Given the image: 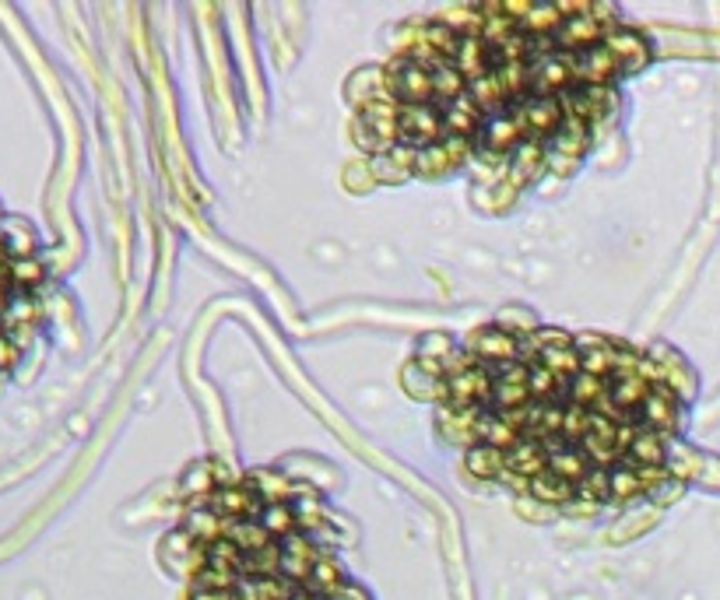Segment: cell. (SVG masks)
I'll return each mask as SVG.
<instances>
[{
	"label": "cell",
	"instance_id": "3",
	"mask_svg": "<svg viewBox=\"0 0 720 600\" xmlns=\"http://www.w3.org/2000/svg\"><path fill=\"white\" fill-rule=\"evenodd\" d=\"M615 78H619V64H615L612 50L605 43L576 53V85L612 88Z\"/></svg>",
	"mask_w": 720,
	"mask_h": 600
},
{
	"label": "cell",
	"instance_id": "2",
	"mask_svg": "<svg viewBox=\"0 0 720 600\" xmlns=\"http://www.w3.org/2000/svg\"><path fill=\"white\" fill-rule=\"evenodd\" d=\"M320 555H324V551L306 537V530H296V534L281 537V576L303 586L306 579H310V572Z\"/></svg>",
	"mask_w": 720,
	"mask_h": 600
},
{
	"label": "cell",
	"instance_id": "5",
	"mask_svg": "<svg viewBox=\"0 0 720 600\" xmlns=\"http://www.w3.org/2000/svg\"><path fill=\"white\" fill-rule=\"evenodd\" d=\"M345 583H348V579H345V569H341V562L324 551V555L317 558V565H313L310 579L303 583V590L310 593V597H317V600H331Z\"/></svg>",
	"mask_w": 720,
	"mask_h": 600
},
{
	"label": "cell",
	"instance_id": "1",
	"mask_svg": "<svg viewBox=\"0 0 720 600\" xmlns=\"http://www.w3.org/2000/svg\"><path fill=\"white\" fill-rule=\"evenodd\" d=\"M39 281H43V267L0 232V369L15 365L36 327Z\"/></svg>",
	"mask_w": 720,
	"mask_h": 600
},
{
	"label": "cell",
	"instance_id": "4",
	"mask_svg": "<svg viewBox=\"0 0 720 600\" xmlns=\"http://www.w3.org/2000/svg\"><path fill=\"white\" fill-rule=\"evenodd\" d=\"M605 46L612 50L615 64H619V74H633L640 71L643 64H647V43H643L640 36H636L633 29H626V25H615L612 32H608Z\"/></svg>",
	"mask_w": 720,
	"mask_h": 600
},
{
	"label": "cell",
	"instance_id": "6",
	"mask_svg": "<svg viewBox=\"0 0 720 600\" xmlns=\"http://www.w3.org/2000/svg\"><path fill=\"white\" fill-rule=\"evenodd\" d=\"M331 600H369V593L362 590V586H355V583H345Z\"/></svg>",
	"mask_w": 720,
	"mask_h": 600
}]
</instances>
